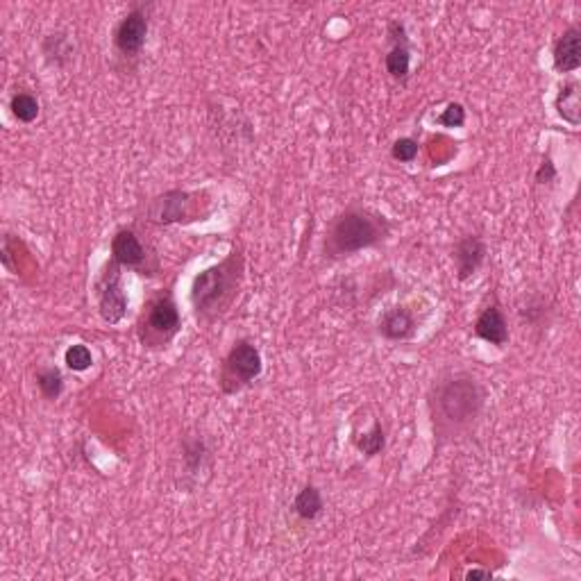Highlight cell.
Returning <instances> with one entry per match:
<instances>
[{
    "instance_id": "6da1fadb",
    "label": "cell",
    "mask_w": 581,
    "mask_h": 581,
    "mask_svg": "<svg viewBox=\"0 0 581 581\" xmlns=\"http://www.w3.org/2000/svg\"><path fill=\"white\" fill-rule=\"evenodd\" d=\"M431 422L440 438H454L466 431L484 407V390L475 377L466 372H454L448 379H440L431 395Z\"/></svg>"
},
{
    "instance_id": "7a4b0ae2",
    "label": "cell",
    "mask_w": 581,
    "mask_h": 581,
    "mask_svg": "<svg viewBox=\"0 0 581 581\" xmlns=\"http://www.w3.org/2000/svg\"><path fill=\"white\" fill-rule=\"evenodd\" d=\"M241 271H243L241 254L231 252L225 261L195 275L191 284V302L200 318H216L230 307L239 293Z\"/></svg>"
},
{
    "instance_id": "3957f363",
    "label": "cell",
    "mask_w": 581,
    "mask_h": 581,
    "mask_svg": "<svg viewBox=\"0 0 581 581\" xmlns=\"http://www.w3.org/2000/svg\"><path fill=\"white\" fill-rule=\"evenodd\" d=\"M389 234L384 216L368 209H348L331 222L325 239V252L331 257H348L363 248H372Z\"/></svg>"
},
{
    "instance_id": "277c9868",
    "label": "cell",
    "mask_w": 581,
    "mask_h": 581,
    "mask_svg": "<svg viewBox=\"0 0 581 581\" xmlns=\"http://www.w3.org/2000/svg\"><path fill=\"white\" fill-rule=\"evenodd\" d=\"M259 375H261V354H259L257 345L250 340H236L221 368L222 393H239L245 386L252 384Z\"/></svg>"
},
{
    "instance_id": "5b68a950",
    "label": "cell",
    "mask_w": 581,
    "mask_h": 581,
    "mask_svg": "<svg viewBox=\"0 0 581 581\" xmlns=\"http://www.w3.org/2000/svg\"><path fill=\"white\" fill-rule=\"evenodd\" d=\"M180 309L171 295H162L148 307V316L141 325V340L148 348H166L180 331Z\"/></svg>"
},
{
    "instance_id": "8992f818",
    "label": "cell",
    "mask_w": 581,
    "mask_h": 581,
    "mask_svg": "<svg viewBox=\"0 0 581 581\" xmlns=\"http://www.w3.org/2000/svg\"><path fill=\"white\" fill-rule=\"evenodd\" d=\"M98 311L104 322L116 325L127 311V295L121 286V266L109 261L98 281Z\"/></svg>"
},
{
    "instance_id": "52a82bcc",
    "label": "cell",
    "mask_w": 581,
    "mask_h": 581,
    "mask_svg": "<svg viewBox=\"0 0 581 581\" xmlns=\"http://www.w3.org/2000/svg\"><path fill=\"white\" fill-rule=\"evenodd\" d=\"M200 193H189V191H168V193L159 195L150 202L148 216L150 221L159 222V225H171V222H182V221H198V212H195V204H198Z\"/></svg>"
},
{
    "instance_id": "ba28073f",
    "label": "cell",
    "mask_w": 581,
    "mask_h": 581,
    "mask_svg": "<svg viewBox=\"0 0 581 581\" xmlns=\"http://www.w3.org/2000/svg\"><path fill=\"white\" fill-rule=\"evenodd\" d=\"M148 36V16L139 7L132 9L125 18L116 25L113 32V44L123 54H136L145 44Z\"/></svg>"
},
{
    "instance_id": "9c48e42d",
    "label": "cell",
    "mask_w": 581,
    "mask_h": 581,
    "mask_svg": "<svg viewBox=\"0 0 581 581\" xmlns=\"http://www.w3.org/2000/svg\"><path fill=\"white\" fill-rule=\"evenodd\" d=\"M389 36L390 41H393V48L386 54V71L390 73V77L404 82L409 75V68H411V50H409L407 32H404L402 23H390Z\"/></svg>"
},
{
    "instance_id": "30bf717a",
    "label": "cell",
    "mask_w": 581,
    "mask_h": 581,
    "mask_svg": "<svg viewBox=\"0 0 581 581\" xmlns=\"http://www.w3.org/2000/svg\"><path fill=\"white\" fill-rule=\"evenodd\" d=\"M554 68L558 73H572L581 66V32L567 27L554 44Z\"/></svg>"
},
{
    "instance_id": "8fae6325",
    "label": "cell",
    "mask_w": 581,
    "mask_h": 581,
    "mask_svg": "<svg viewBox=\"0 0 581 581\" xmlns=\"http://www.w3.org/2000/svg\"><path fill=\"white\" fill-rule=\"evenodd\" d=\"M486 259V245L479 236H463L461 241L454 248V261H457V272L458 280H468L470 275H475L479 271V266Z\"/></svg>"
},
{
    "instance_id": "7c38bea8",
    "label": "cell",
    "mask_w": 581,
    "mask_h": 581,
    "mask_svg": "<svg viewBox=\"0 0 581 581\" xmlns=\"http://www.w3.org/2000/svg\"><path fill=\"white\" fill-rule=\"evenodd\" d=\"M112 261L121 268H141L145 261V248L132 230H118L112 241Z\"/></svg>"
},
{
    "instance_id": "4fadbf2b",
    "label": "cell",
    "mask_w": 581,
    "mask_h": 581,
    "mask_svg": "<svg viewBox=\"0 0 581 581\" xmlns=\"http://www.w3.org/2000/svg\"><path fill=\"white\" fill-rule=\"evenodd\" d=\"M475 334L490 345H507L508 343V327L504 320V313L497 304H490L481 311L475 322Z\"/></svg>"
},
{
    "instance_id": "5bb4252c",
    "label": "cell",
    "mask_w": 581,
    "mask_h": 581,
    "mask_svg": "<svg viewBox=\"0 0 581 581\" xmlns=\"http://www.w3.org/2000/svg\"><path fill=\"white\" fill-rule=\"evenodd\" d=\"M379 331L390 340H404L413 336L416 331V322H413L411 313L404 307H395L386 311L379 320Z\"/></svg>"
},
{
    "instance_id": "9a60e30c",
    "label": "cell",
    "mask_w": 581,
    "mask_h": 581,
    "mask_svg": "<svg viewBox=\"0 0 581 581\" xmlns=\"http://www.w3.org/2000/svg\"><path fill=\"white\" fill-rule=\"evenodd\" d=\"M556 112L558 116L572 127L581 123V103H579V84L575 80L566 82L556 95Z\"/></svg>"
},
{
    "instance_id": "2e32d148",
    "label": "cell",
    "mask_w": 581,
    "mask_h": 581,
    "mask_svg": "<svg viewBox=\"0 0 581 581\" xmlns=\"http://www.w3.org/2000/svg\"><path fill=\"white\" fill-rule=\"evenodd\" d=\"M293 508L302 520H316V517L322 513V508H325L320 490H318L313 484H307L302 490H300L298 497H295Z\"/></svg>"
},
{
    "instance_id": "e0dca14e",
    "label": "cell",
    "mask_w": 581,
    "mask_h": 581,
    "mask_svg": "<svg viewBox=\"0 0 581 581\" xmlns=\"http://www.w3.org/2000/svg\"><path fill=\"white\" fill-rule=\"evenodd\" d=\"M384 443H386V438H384V429H381L379 420H377L375 425L370 427V429L363 431L361 436H357V438H354V445L359 448V452H363L366 457H377V454L384 449Z\"/></svg>"
},
{
    "instance_id": "ac0fdd59",
    "label": "cell",
    "mask_w": 581,
    "mask_h": 581,
    "mask_svg": "<svg viewBox=\"0 0 581 581\" xmlns=\"http://www.w3.org/2000/svg\"><path fill=\"white\" fill-rule=\"evenodd\" d=\"M36 384L45 399H57L64 390V377L57 368H41L36 372Z\"/></svg>"
},
{
    "instance_id": "d6986e66",
    "label": "cell",
    "mask_w": 581,
    "mask_h": 581,
    "mask_svg": "<svg viewBox=\"0 0 581 581\" xmlns=\"http://www.w3.org/2000/svg\"><path fill=\"white\" fill-rule=\"evenodd\" d=\"M14 118L21 123H32L39 116V100L32 94H14L12 103H9Z\"/></svg>"
},
{
    "instance_id": "ffe728a7",
    "label": "cell",
    "mask_w": 581,
    "mask_h": 581,
    "mask_svg": "<svg viewBox=\"0 0 581 581\" xmlns=\"http://www.w3.org/2000/svg\"><path fill=\"white\" fill-rule=\"evenodd\" d=\"M44 53H45V59H48V62L64 64L66 59H71L73 45H71V41H68L66 34L57 32V34H50L48 39L44 41Z\"/></svg>"
},
{
    "instance_id": "44dd1931",
    "label": "cell",
    "mask_w": 581,
    "mask_h": 581,
    "mask_svg": "<svg viewBox=\"0 0 581 581\" xmlns=\"http://www.w3.org/2000/svg\"><path fill=\"white\" fill-rule=\"evenodd\" d=\"M64 363H66L73 372H84L89 370L91 363H94V357H91V350L86 348V345L75 343L64 352Z\"/></svg>"
},
{
    "instance_id": "7402d4cb",
    "label": "cell",
    "mask_w": 581,
    "mask_h": 581,
    "mask_svg": "<svg viewBox=\"0 0 581 581\" xmlns=\"http://www.w3.org/2000/svg\"><path fill=\"white\" fill-rule=\"evenodd\" d=\"M418 150H420L418 141H413V139H409V136H404V139L395 141L393 148H390V154H393L395 162L409 163V162H413V159L418 157Z\"/></svg>"
},
{
    "instance_id": "603a6c76",
    "label": "cell",
    "mask_w": 581,
    "mask_h": 581,
    "mask_svg": "<svg viewBox=\"0 0 581 581\" xmlns=\"http://www.w3.org/2000/svg\"><path fill=\"white\" fill-rule=\"evenodd\" d=\"M436 123L443 127H461L463 123H466V109H463L461 103H449L448 107L443 109V113H440L438 118H436Z\"/></svg>"
},
{
    "instance_id": "cb8c5ba5",
    "label": "cell",
    "mask_w": 581,
    "mask_h": 581,
    "mask_svg": "<svg viewBox=\"0 0 581 581\" xmlns=\"http://www.w3.org/2000/svg\"><path fill=\"white\" fill-rule=\"evenodd\" d=\"M554 177H556V168H554L552 159L547 157L543 163H540L538 172H536V182H538V184H549Z\"/></svg>"
},
{
    "instance_id": "d4e9b609",
    "label": "cell",
    "mask_w": 581,
    "mask_h": 581,
    "mask_svg": "<svg viewBox=\"0 0 581 581\" xmlns=\"http://www.w3.org/2000/svg\"><path fill=\"white\" fill-rule=\"evenodd\" d=\"M488 579L490 576V572H484V570H472V572H468V579Z\"/></svg>"
}]
</instances>
